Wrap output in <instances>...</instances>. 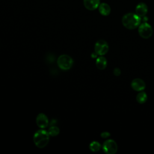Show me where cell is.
<instances>
[{
  "mask_svg": "<svg viewBox=\"0 0 154 154\" xmlns=\"http://www.w3.org/2000/svg\"><path fill=\"white\" fill-rule=\"evenodd\" d=\"M141 19L136 13H128L125 14L122 19L123 25L129 29H134L141 24Z\"/></svg>",
  "mask_w": 154,
  "mask_h": 154,
  "instance_id": "obj_1",
  "label": "cell"
},
{
  "mask_svg": "<svg viewBox=\"0 0 154 154\" xmlns=\"http://www.w3.org/2000/svg\"><path fill=\"white\" fill-rule=\"evenodd\" d=\"M49 136L48 131L44 129L38 130L35 132L33 137V141L35 145L38 148L45 147L49 143Z\"/></svg>",
  "mask_w": 154,
  "mask_h": 154,
  "instance_id": "obj_2",
  "label": "cell"
},
{
  "mask_svg": "<svg viewBox=\"0 0 154 154\" xmlns=\"http://www.w3.org/2000/svg\"><path fill=\"white\" fill-rule=\"evenodd\" d=\"M73 63L72 58L67 55H61L57 59L58 66L63 70H69L72 67Z\"/></svg>",
  "mask_w": 154,
  "mask_h": 154,
  "instance_id": "obj_3",
  "label": "cell"
},
{
  "mask_svg": "<svg viewBox=\"0 0 154 154\" xmlns=\"http://www.w3.org/2000/svg\"><path fill=\"white\" fill-rule=\"evenodd\" d=\"M138 34L143 38H149L153 34V28L152 26L147 22L141 23L138 26Z\"/></svg>",
  "mask_w": 154,
  "mask_h": 154,
  "instance_id": "obj_4",
  "label": "cell"
},
{
  "mask_svg": "<svg viewBox=\"0 0 154 154\" xmlns=\"http://www.w3.org/2000/svg\"><path fill=\"white\" fill-rule=\"evenodd\" d=\"M109 50V46L107 42L103 40H99L95 43L94 52L98 55L103 56L105 55Z\"/></svg>",
  "mask_w": 154,
  "mask_h": 154,
  "instance_id": "obj_5",
  "label": "cell"
},
{
  "mask_svg": "<svg viewBox=\"0 0 154 154\" xmlns=\"http://www.w3.org/2000/svg\"><path fill=\"white\" fill-rule=\"evenodd\" d=\"M102 149L104 152L107 154H114L117 152L118 147L113 140H107L103 143Z\"/></svg>",
  "mask_w": 154,
  "mask_h": 154,
  "instance_id": "obj_6",
  "label": "cell"
},
{
  "mask_svg": "<svg viewBox=\"0 0 154 154\" xmlns=\"http://www.w3.org/2000/svg\"><path fill=\"white\" fill-rule=\"evenodd\" d=\"M36 124L42 129L46 128L49 124V120L47 116L43 113L38 114L36 117Z\"/></svg>",
  "mask_w": 154,
  "mask_h": 154,
  "instance_id": "obj_7",
  "label": "cell"
},
{
  "mask_svg": "<svg viewBox=\"0 0 154 154\" xmlns=\"http://www.w3.org/2000/svg\"><path fill=\"white\" fill-rule=\"evenodd\" d=\"M135 13L140 17H143L146 16L148 11L147 5L144 2H140L135 7Z\"/></svg>",
  "mask_w": 154,
  "mask_h": 154,
  "instance_id": "obj_8",
  "label": "cell"
},
{
  "mask_svg": "<svg viewBox=\"0 0 154 154\" xmlns=\"http://www.w3.org/2000/svg\"><path fill=\"white\" fill-rule=\"evenodd\" d=\"M132 88L137 91H143L146 87V84L144 81L140 78H135L131 82Z\"/></svg>",
  "mask_w": 154,
  "mask_h": 154,
  "instance_id": "obj_9",
  "label": "cell"
},
{
  "mask_svg": "<svg viewBox=\"0 0 154 154\" xmlns=\"http://www.w3.org/2000/svg\"><path fill=\"white\" fill-rule=\"evenodd\" d=\"M84 5L88 10H94L99 7L100 0H84Z\"/></svg>",
  "mask_w": 154,
  "mask_h": 154,
  "instance_id": "obj_10",
  "label": "cell"
},
{
  "mask_svg": "<svg viewBox=\"0 0 154 154\" xmlns=\"http://www.w3.org/2000/svg\"><path fill=\"white\" fill-rule=\"evenodd\" d=\"M98 8H99V13L102 16H108L111 13V7H110V6L105 2L100 3V5H99Z\"/></svg>",
  "mask_w": 154,
  "mask_h": 154,
  "instance_id": "obj_11",
  "label": "cell"
},
{
  "mask_svg": "<svg viewBox=\"0 0 154 154\" xmlns=\"http://www.w3.org/2000/svg\"><path fill=\"white\" fill-rule=\"evenodd\" d=\"M96 65L99 69L103 70L107 66V60L104 57L100 56L96 59Z\"/></svg>",
  "mask_w": 154,
  "mask_h": 154,
  "instance_id": "obj_12",
  "label": "cell"
},
{
  "mask_svg": "<svg viewBox=\"0 0 154 154\" xmlns=\"http://www.w3.org/2000/svg\"><path fill=\"white\" fill-rule=\"evenodd\" d=\"M136 99L138 103H144L146 102V100L147 99V96L145 92L141 91V92H140L137 94Z\"/></svg>",
  "mask_w": 154,
  "mask_h": 154,
  "instance_id": "obj_13",
  "label": "cell"
},
{
  "mask_svg": "<svg viewBox=\"0 0 154 154\" xmlns=\"http://www.w3.org/2000/svg\"><path fill=\"white\" fill-rule=\"evenodd\" d=\"M100 148H101L100 144L99 142L96 141L91 142L89 145V149H90L91 151L94 152H96L99 151L100 149Z\"/></svg>",
  "mask_w": 154,
  "mask_h": 154,
  "instance_id": "obj_14",
  "label": "cell"
},
{
  "mask_svg": "<svg viewBox=\"0 0 154 154\" xmlns=\"http://www.w3.org/2000/svg\"><path fill=\"white\" fill-rule=\"evenodd\" d=\"M48 132L50 136L55 137V136H57V135H58V134L60 133V129L55 125H52L49 128Z\"/></svg>",
  "mask_w": 154,
  "mask_h": 154,
  "instance_id": "obj_15",
  "label": "cell"
},
{
  "mask_svg": "<svg viewBox=\"0 0 154 154\" xmlns=\"http://www.w3.org/2000/svg\"><path fill=\"white\" fill-rule=\"evenodd\" d=\"M114 74L116 75V76H119L120 74H121V70L119 68H115L114 69Z\"/></svg>",
  "mask_w": 154,
  "mask_h": 154,
  "instance_id": "obj_16",
  "label": "cell"
},
{
  "mask_svg": "<svg viewBox=\"0 0 154 154\" xmlns=\"http://www.w3.org/2000/svg\"><path fill=\"white\" fill-rule=\"evenodd\" d=\"M109 135H110V134L109 132H103L101 133V134H100L101 137H102L103 138H108V137H109Z\"/></svg>",
  "mask_w": 154,
  "mask_h": 154,
  "instance_id": "obj_17",
  "label": "cell"
}]
</instances>
